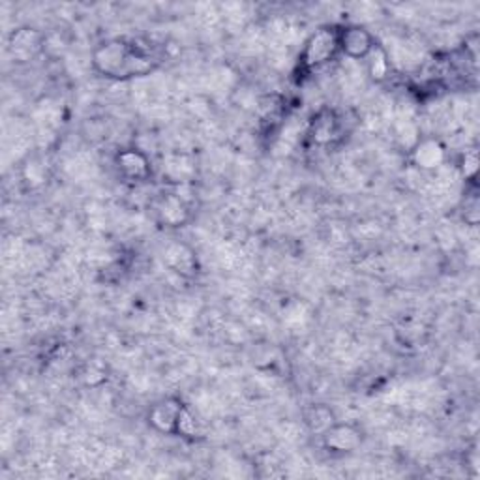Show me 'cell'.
Masks as SVG:
<instances>
[{"mask_svg": "<svg viewBox=\"0 0 480 480\" xmlns=\"http://www.w3.org/2000/svg\"><path fill=\"white\" fill-rule=\"evenodd\" d=\"M447 160V149L437 140H419L411 147V162L421 171H435Z\"/></svg>", "mask_w": 480, "mask_h": 480, "instance_id": "9", "label": "cell"}, {"mask_svg": "<svg viewBox=\"0 0 480 480\" xmlns=\"http://www.w3.org/2000/svg\"><path fill=\"white\" fill-rule=\"evenodd\" d=\"M338 133H339L338 117L332 111L325 110L314 117V120L310 124V131H308V137H310V141L314 145L323 147V145L332 143L338 137Z\"/></svg>", "mask_w": 480, "mask_h": 480, "instance_id": "11", "label": "cell"}, {"mask_svg": "<svg viewBox=\"0 0 480 480\" xmlns=\"http://www.w3.org/2000/svg\"><path fill=\"white\" fill-rule=\"evenodd\" d=\"M188 405H184L179 398H163L156 402L149 411V424L165 435H179L181 421Z\"/></svg>", "mask_w": 480, "mask_h": 480, "instance_id": "4", "label": "cell"}, {"mask_svg": "<svg viewBox=\"0 0 480 480\" xmlns=\"http://www.w3.org/2000/svg\"><path fill=\"white\" fill-rule=\"evenodd\" d=\"M339 28L325 26L314 32L310 38L304 42V47L298 55V68L304 74H312L314 70L332 62L339 53Z\"/></svg>", "mask_w": 480, "mask_h": 480, "instance_id": "2", "label": "cell"}, {"mask_svg": "<svg viewBox=\"0 0 480 480\" xmlns=\"http://www.w3.org/2000/svg\"><path fill=\"white\" fill-rule=\"evenodd\" d=\"M163 263L183 278H193L199 268L195 252L184 243L169 245L163 252Z\"/></svg>", "mask_w": 480, "mask_h": 480, "instance_id": "10", "label": "cell"}, {"mask_svg": "<svg viewBox=\"0 0 480 480\" xmlns=\"http://www.w3.org/2000/svg\"><path fill=\"white\" fill-rule=\"evenodd\" d=\"M364 441V433L359 426L350 423H334L321 433L323 447L332 454H348L357 451Z\"/></svg>", "mask_w": 480, "mask_h": 480, "instance_id": "5", "label": "cell"}, {"mask_svg": "<svg viewBox=\"0 0 480 480\" xmlns=\"http://www.w3.org/2000/svg\"><path fill=\"white\" fill-rule=\"evenodd\" d=\"M304 423L312 432L321 435L329 426H332L336 423V417H334L330 407H327L323 403H316V405H310L304 411Z\"/></svg>", "mask_w": 480, "mask_h": 480, "instance_id": "12", "label": "cell"}, {"mask_svg": "<svg viewBox=\"0 0 480 480\" xmlns=\"http://www.w3.org/2000/svg\"><path fill=\"white\" fill-rule=\"evenodd\" d=\"M338 40H339V53H344L355 60H366L368 55L377 46L373 34L360 25L341 26Z\"/></svg>", "mask_w": 480, "mask_h": 480, "instance_id": "7", "label": "cell"}, {"mask_svg": "<svg viewBox=\"0 0 480 480\" xmlns=\"http://www.w3.org/2000/svg\"><path fill=\"white\" fill-rule=\"evenodd\" d=\"M151 211L154 220L162 227H169V229L183 227L190 220L188 203L184 201V197H181V193L175 192L158 193L151 203Z\"/></svg>", "mask_w": 480, "mask_h": 480, "instance_id": "3", "label": "cell"}, {"mask_svg": "<svg viewBox=\"0 0 480 480\" xmlns=\"http://www.w3.org/2000/svg\"><path fill=\"white\" fill-rule=\"evenodd\" d=\"M368 62V76L373 79V81H385L389 78V72H391V55L387 53V49L383 46L377 44L373 47V51L368 55L366 58Z\"/></svg>", "mask_w": 480, "mask_h": 480, "instance_id": "13", "label": "cell"}, {"mask_svg": "<svg viewBox=\"0 0 480 480\" xmlns=\"http://www.w3.org/2000/svg\"><path fill=\"white\" fill-rule=\"evenodd\" d=\"M90 62L99 76L119 81L149 76L158 64L151 51L124 38H113L99 44L92 51Z\"/></svg>", "mask_w": 480, "mask_h": 480, "instance_id": "1", "label": "cell"}, {"mask_svg": "<svg viewBox=\"0 0 480 480\" xmlns=\"http://www.w3.org/2000/svg\"><path fill=\"white\" fill-rule=\"evenodd\" d=\"M44 47H46L44 34L38 32L37 28H30V26L16 28L8 38V49H10L12 57L19 62H26L37 55H40V51Z\"/></svg>", "mask_w": 480, "mask_h": 480, "instance_id": "8", "label": "cell"}, {"mask_svg": "<svg viewBox=\"0 0 480 480\" xmlns=\"http://www.w3.org/2000/svg\"><path fill=\"white\" fill-rule=\"evenodd\" d=\"M115 165L119 175L128 183H145L152 175L151 158L135 147H128L117 152Z\"/></svg>", "mask_w": 480, "mask_h": 480, "instance_id": "6", "label": "cell"}]
</instances>
